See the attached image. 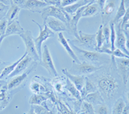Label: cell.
<instances>
[{"label":"cell","mask_w":129,"mask_h":114,"mask_svg":"<svg viewBox=\"0 0 129 114\" xmlns=\"http://www.w3.org/2000/svg\"><path fill=\"white\" fill-rule=\"evenodd\" d=\"M94 82L104 101H110L115 99L120 94L121 90V81L114 73L110 72L101 73L97 76Z\"/></svg>","instance_id":"6da1fadb"},{"label":"cell","mask_w":129,"mask_h":114,"mask_svg":"<svg viewBox=\"0 0 129 114\" xmlns=\"http://www.w3.org/2000/svg\"><path fill=\"white\" fill-rule=\"evenodd\" d=\"M71 47L74 51L78 53L81 57L87 61L88 63H91V64L96 66H103V64L109 63L110 61L109 59L107 58L104 55L98 52L85 50L74 44H72Z\"/></svg>","instance_id":"7a4b0ae2"},{"label":"cell","mask_w":129,"mask_h":114,"mask_svg":"<svg viewBox=\"0 0 129 114\" xmlns=\"http://www.w3.org/2000/svg\"><path fill=\"white\" fill-rule=\"evenodd\" d=\"M41 18L43 20V24L45 23L47 18L49 17H52V18L59 19L66 24L67 26L68 23L71 18L70 15L64 12V10L61 7L54 6V5H48L43 8L41 10Z\"/></svg>","instance_id":"3957f363"},{"label":"cell","mask_w":129,"mask_h":114,"mask_svg":"<svg viewBox=\"0 0 129 114\" xmlns=\"http://www.w3.org/2000/svg\"><path fill=\"white\" fill-rule=\"evenodd\" d=\"M103 66H96L87 61L76 63L73 61L72 67L70 70H68L71 73L78 75H89L96 72L102 69Z\"/></svg>","instance_id":"277c9868"},{"label":"cell","mask_w":129,"mask_h":114,"mask_svg":"<svg viewBox=\"0 0 129 114\" xmlns=\"http://www.w3.org/2000/svg\"><path fill=\"white\" fill-rule=\"evenodd\" d=\"M19 36L22 39L25 45V47H26L25 52L27 53L28 56H29L33 59V61H35L36 62L40 61L41 58L37 52L35 43H34V39L32 37L30 31L25 30L22 34L19 35Z\"/></svg>","instance_id":"5b68a950"},{"label":"cell","mask_w":129,"mask_h":114,"mask_svg":"<svg viewBox=\"0 0 129 114\" xmlns=\"http://www.w3.org/2000/svg\"><path fill=\"white\" fill-rule=\"evenodd\" d=\"M32 21L38 26L39 29H40L39 35L36 38L34 39V43H35V45L36 48L37 52H38L39 56H40V58H41V52H41V50H42L41 47H42L43 43L44 41H45L46 40H47L48 39H49V38L53 37L54 36L55 33L53 32V31H52L46 25H43L44 27L42 28V26H41V25H40L38 23H37L36 21L32 20Z\"/></svg>","instance_id":"8992f818"},{"label":"cell","mask_w":129,"mask_h":114,"mask_svg":"<svg viewBox=\"0 0 129 114\" xmlns=\"http://www.w3.org/2000/svg\"><path fill=\"white\" fill-rule=\"evenodd\" d=\"M40 64L43 67H44L48 71L50 75L53 76L54 78L58 76V73L55 67L51 54L48 49V47L47 45H45L43 47V52H41Z\"/></svg>","instance_id":"52a82bcc"},{"label":"cell","mask_w":129,"mask_h":114,"mask_svg":"<svg viewBox=\"0 0 129 114\" xmlns=\"http://www.w3.org/2000/svg\"><path fill=\"white\" fill-rule=\"evenodd\" d=\"M115 63L123 85L126 86L129 79V58H116Z\"/></svg>","instance_id":"ba28073f"},{"label":"cell","mask_w":129,"mask_h":114,"mask_svg":"<svg viewBox=\"0 0 129 114\" xmlns=\"http://www.w3.org/2000/svg\"><path fill=\"white\" fill-rule=\"evenodd\" d=\"M78 35H79L78 39H75L74 40L72 41L73 42L83 46V47H87L88 49V50H90V49L95 50V48H96V41H95L96 34H85L82 31H79Z\"/></svg>","instance_id":"9c48e42d"},{"label":"cell","mask_w":129,"mask_h":114,"mask_svg":"<svg viewBox=\"0 0 129 114\" xmlns=\"http://www.w3.org/2000/svg\"><path fill=\"white\" fill-rule=\"evenodd\" d=\"M37 65H38L37 62H35V63L32 64L31 67L27 69L25 72L12 78V79L8 83L7 85V88L8 90L15 89V88H18V86H20L26 80L28 75L36 70Z\"/></svg>","instance_id":"30bf717a"},{"label":"cell","mask_w":129,"mask_h":114,"mask_svg":"<svg viewBox=\"0 0 129 114\" xmlns=\"http://www.w3.org/2000/svg\"><path fill=\"white\" fill-rule=\"evenodd\" d=\"M115 28L116 32V48H119L123 53L129 56V52L126 48V37L123 29L121 28V21L115 24Z\"/></svg>","instance_id":"8fae6325"},{"label":"cell","mask_w":129,"mask_h":114,"mask_svg":"<svg viewBox=\"0 0 129 114\" xmlns=\"http://www.w3.org/2000/svg\"><path fill=\"white\" fill-rule=\"evenodd\" d=\"M86 5L80 8L77 11L76 13L73 15L72 18H71L70 21L68 23L67 27L68 29H69V32H71V34H72L76 37V39H78V37H79L78 30V25L80 19L82 18L83 11L85 9Z\"/></svg>","instance_id":"7c38bea8"},{"label":"cell","mask_w":129,"mask_h":114,"mask_svg":"<svg viewBox=\"0 0 129 114\" xmlns=\"http://www.w3.org/2000/svg\"><path fill=\"white\" fill-rule=\"evenodd\" d=\"M46 25L48 28H50L52 31L54 32H69V29L67 25L63 21L56 18L49 17L47 19L45 23L43 25Z\"/></svg>","instance_id":"4fadbf2b"},{"label":"cell","mask_w":129,"mask_h":114,"mask_svg":"<svg viewBox=\"0 0 129 114\" xmlns=\"http://www.w3.org/2000/svg\"><path fill=\"white\" fill-rule=\"evenodd\" d=\"M62 72L74 85V86L76 87V88L79 92L82 90L85 85V83H86V80L87 78V77H85V75H78L72 74V73H70L68 71V69L67 68L63 69Z\"/></svg>","instance_id":"5bb4252c"},{"label":"cell","mask_w":129,"mask_h":114,"mask_svg":"<svg viewBox=\"0 0 129 114\" xmlns=\"http://www.w3.org/2000/svg\"><path fill=\"white\" fill-rule=\"evenodd\" d=\"M58 41L59 42V43L61 45L62 47H63L64 50L67 53L68 55L72 58V59L74 61H75L76 63H79V62H81L80 60H79V59L78 58V56L76 55V54L75 53V52L72 49L71 45H70V44L68 42L67 40L64 36L63 32H59V33H58Z\"/></svg>","instance_id":"9a60e30c"},{"label":"cell","mask_w":129,"mask_h":114,"mask_svg":"<svg viewBox=\"0 0 129 114\" xmlns=\"http://www.w3.org/2000/svg\"><path fill=\"white\" fill-rule=\"evenodd\" d=\"M32 61H33V59L29 56H28V54H27L25 57H24L19 61V63L16 66V68L14 70L13 72L12 73H10L8 78H12L15 77V76L22 73L23 72H25V70L28 68V66H29V64H30V63Z\"/></svg>","instance_id":"2e32d148"},{"label":"cell","mask_w":129,"mask_h":114,"mask_svg":"<svg viewBox=\"0 0 129 114\" xmlns=\"http://www.w3.org/2000/svg\"><path fill=\"white\" fill-rule=\"evenodd\" d=\"M117 3V0H109L106 3L105 6L103 8V9L101 13L102 16V21H103V25L105 23V21L109 19L112 16V14L114 13L115 10L116 9V5Z\"/></svg>","instance_id":"e0dca14e"},{"label":"cell","mask_w":129,"mask_h":114,"mask_svg":"<svg viewBox=\"0 0 129 114\" xmlns=\"http://www.w3.org/2000/svg\"><path fill=\"white\" fill-rule=\"evenodd\" d=\"M49 5L47 4L44 1L41 0H26L25 3L24 9H28L30 10L31 12H39L40 10L41 12V10L43 8L48 6Z\"/></svg>","instance_id":"ac0fdd59"},{"label":"cell","mask_w":129,"mask_h":114,"mask_svg":"<svg viewBox=\"0 0 129 114\" xmlns=\"http://www.w3.org/2000/svg\"><path fill=\"white\" fill-rule=\"evenodd\" d=\"M25 31L21 25H20L18 20H14L12 22L8 23L7 28L5 34V38L9 35H20Z\"/></svg>","instance_id":"d6986e66"},{"label":"cell","mask_w":129,"mask_h":114,"mask_svg":"<svg viewBox=\"0 0 129 114\" xmlns=\"http://www.w3.org/2000/svg\"><path fill=\"white\" fill-rule=\"evenodd\" d=\"M89 3V0H79L78 2H76V3H74V4L73 5H71L70 6H67L65 7L61 8L64 10V12H67L68 14L74 15L76 13L77 11H78L80 8L85 6L86 5L88 4Z\"/></svg>","instance_id":"ffe728a7"},{"label":"cell","mask_w":129,"mask_h":114,"mask_svg":"<svg viewBox=\"0 0 129 114\" xmlns=\"http://www.w3.org/2000/svg\"><path fill=\"white\" fill-rule=\"evenodd\" d=\"M100 8L96 3H88L86 5L85 9L83 11L82 18H90L93 17L99 13Z\"/></svg>","instance_id":"44dd1931"},{"label":"cell","mask_w":129,"mask_h":114,"mask_svg":"<svg viewBox=\"0 0 129 114\" xmlns=\"http://www.w3.org/2000/svg\"><path fill=\"white\" fill-rule=\"evenodd\" d=\"M84 99H85L86 102H88L93 106L101 104V103H103L104 102L103 97L101 96V94L98 91L88 94L85 96Z\"/></svg>","instance_id":"7402d4cb"},{"label":"cell","mask_w":129,"mask_h":114,"mask_svg":"<svg viewBox=\"0 0 129 114\" xmlns=\"http://www.w3.org/2000/svg\"><path fill=\"white\" fill-rule=\"evenodd\" d=\"M96 91H98V88H97L95 84L94 83L92 80H90L87 78L85 86H84L82 90L80 92L81 95L82 99H84L87 95L96 92Z\"/></svg>","instance_id":"603a6c76"},{"label":"cell","mask_w":129,"mask_h":114,"mask_svg":"<svg viewBox=\"0 0 129 114\" xmlns=\"http://www.w3.org/2000/svg\"><path fill=\"white\" fill-rule=\"evenodd\" d=\"M26 55H27V53L25 52V54H24L23 55L20 57V58L18 59V60L16 61H15L14 63H12V64H10V65L5 66L4 68L3 69V70H2L1 73H0V80L3 79V78L9 77V75L13 72V71L15 70V68H16V66H17L18 63H19V61H20L24 57H25Z\"/></svg>","instance_id":"cb8c5ba5"},{"label":"cell","mask_w":129,"mask_h":114,"mask_svg":"<svg viewBox=\"0 0 129 114\" xmlns=\"http://www.w3.org/2000/svg\"><path fill=\"white\" fill-rule=\"evenodd\" d=\"M20 8L11 3L10 5V7H9V10L7 11V13L5 16V18L7 19L8 22L10 23L14 20H17L18 16H19V12H20Z\"/></svg>","instance_id":"d4e9b609"},{"label":"cell","mask_w":129,"mask_h":114,"mask_svg":"<svg viewBox=\"0 0 129 114\" xmlns=\"http://www.w3.org/2000/svg\"><path fill=\"white\" fill-rule=\"evenodd\" d=\"M125 12H126V5H125V0H120L119 7L117 9L114 18H113V19L111 21H112L114 24L120 21L121 20L122 18L123 17V16H124V14H125Z\"/></svg>","instance_id":"484cf974"},{"label":"cell","mask_w":129,"mask_h":114,"mask_svg":"<svg viewBox=\"0 0 129 114\" xmlns=\"http://www.w3.org/2000/svg\"><path fill=\"white\" fill-rule=\"evenodd\" d=\"M126 104L122 97H119L115 101L111 110V114H121Z\"/></svg>","instance_id":"4316f807"},{"label":"cell","mask_w":129,"mask_h":114,"mask_svg":"<svg viewBox=\"0 0 129 114\" xmlns=\"http://www.w3.org/2000/svg\"><path fill=\"white\" fill-rule=\"evenodd\" d=\"M64 87L71 93V95L74 97L76 99L78 100H80L82 99L80 92L77 89L76 87L74 86V85L67 78L66 79V83L64 85Z\"/></svg>","instance_id":"83f0119b"},{"label":"cell","mask_w":129,"mask_h":114,"mask_svg":"<svg viewBox=\"0 0 129 114\" xmlns=\"http://www.w3.org/2000/svg\"><path fill=\"white\" fill-rule=\"evenodd\" d=\"M103 34L104 37V45L102 47L110 48V28L109 23L103 25Z\"/></svg>","instance_id":"f1b7e54d"},{"label":"cell","mask_w":129,"mask_h":114,"mask_svg":"<svg viewBox=\"0 0 129 114\" xmlns=\"http://www.w3.org/2000/svg\"><path fill=\"white\" fill-rule=\"evenodd\" d=\"M47 100V97L41 94H32L29 99V103L31 105H41L43 102Z\"/></svg>","instance_id":"f546056e"},{"label":"cell","mask_w":129,"mask_h":114,"mask_svg":"<svg viewBox=\"0 0 129 114\" xmlns=\"http://www.w3.org/2000/svg\"><path fill=\"white\" fill-rule=\"evenodd\" d=\"M109 26L110 28V49L112 50H114L116 49V28H115V24L110 21L109 22Z\"/></svg>","instance_id":"4dcf8cb0"},{"label":"cell","mask_w":129,"mask_h":114,"mask_svg":"<svg viewBox=\"0 0 129 114\" xmlns=\"http://www.w3.org/2000/svg\"><path fill=\"white\" fill-rule=\"evenodd\" d=\"M95 41H96V48L95 49L101 48L104 45V37H103V24H101L100 25L98 31L96 33Z\"/></svg>","instance_id":"1f68e13d"},{"label":"cell","mask_w":129,"mask_h":114,"mask_svg":"<svg viewBox=\"0 0 129 114\" xmlns=\"http://www.w3.org/2000/svg\"><path fill=\"white\" fill-rule=\"evenodd\" d=\"M94 111L97 114H110V109L104 102L94 106Z\"/></svg>","instance_id":"d6a6232c"},{"label":"cell","mask_w":129,"mask_h":114,"mask_svg":"<svg viewBox=\"0 0 129 114\" xmlns=\"http://www.w3.org/2000/svg\"><path fill=\"white\" fill-rule=\"evenodd\" d=\"M30 89L34 94H41L42 91L45 90L44 87L38 82H31Z\"/></svg>","instance_id":"836d02e7"},{"label":"cell","mask_w":129,"mask_h":114,"mask_svg":"<svg viewBox=\"0 0 129 114\" xmlns=\"http://www.w3.org/2000/svg\"><path fill=\"white\" fill-rule=\"evenodd\" d=\"M8 23H9V22H8L7 19H6L5 17L0 20V32L2 33V35L4 37V38L5 34V32H6L7 28Z\"/></svg>","instance_id":"e575fe53"},{"label":"cell","mask_w":129,"mask_h":114,"mask_svg":"<svg viewBox=\"0 0 129 114\" xmlns=\"http://www.w3.org/2000/svg\"><path fill=\"white\" fill-rule=\"evenodd\" d=\"M9 7H10V5L0 3V20L5 17Z\"/></svg>","instance_id":"d590c367"},{"label":"cell","mask_w":129,"mask_h":114,"mask_svg":"<svg viewBox=\"0 0 129 114\" xmlns=\"http://www.w3.org/2000/svg\"><path fill=\"white\" fill-rule=\"evenodd\" d=\"M32 107L36 114H47L48 112L47 108L41 105H32Z\"/></svg>","instance_id":"8d00e7d4"},{"label":"cell","mask_w":129,"mask_h":114,"mask_svg":"<svg viewBox=\"0 0 129 114\" xmlns=\"http://www.w3.org/2000/svg\"><path fill=\"white\" fill-rule=\"evenodd\" d=\"M128 21H129V7H128L127 9H126V12H125V14L123 16V17L122 18L121 20V28H123L125 27V25L126 24H128Z\"/></svg>","instance_id":"74e56055"},{"label":"cell","mask_w":129,"mask_h":114,"mask_svg":"<svg viewBox=\"0 0 129 114\" xmlns=\"http://www.w3.org/2000/svg\"><path fill=\"white\" fill-rule=\"evenodd\" d=\"M26 2V0H10L11 3L18 6L20 9H24Z\"/></svg>","instance_id":"f35d334b"},{"label":"cell","mask_w":129,"mask_h":114,"mask_svg":"<svg viewBox=\"0 0 129 114\" xmlns=\"http://www.w3.org/2000/svg\"><path fill=\"white\" fill-rule=\"evenodd\" d=\"M79 0H61V2L60 7H65L70 6L71 5H73L78 2Z\"/></svg>","instance_id":"ab89813d"},{"label":"cell","mask_w":129,"mask_h":114,"mask_svg":"<svg viewBox=\"0 0 129 114\" xmlns=\"http://www.w3.org/2000/svg\"><path fill=\"white\" fill-rule=\"evenodd\" d=\"M123 31H124L125 37H126V48L129 52V29L123 28Z\"/></svg>","instance_id":"60d3db41"},{"label":"cell","mask_w":129,"mask_h":114,"mask_svg":"<svg viewBox=\"0 0 129 114\" xmlns=\"http://www.w3.org/2000/svg\"><path fill=\"white\" fill-rule=\"evenodd\" d=\"M95 3L98 5V6L99 7L100 9L101 10H102L103 9V8L105 6L106 3L107 2V0H96L95 1Z\"/></svg>","instance_id":"b9f144b4"},{"label":"cell","mask_w":129,"mask_h":114,"mask_svg":"<svg viewBox=\"0 0 129 114\" xmlns=\"http://www.w3.org/2000/svg\"><path fill=\"white\" fill-rule=\"evenodd\" d=\"M54 88H56V90L58 92H61L63 88V85L61 83H56V84L54 86Z\"/></svg>","instance_id":"7bdbcfd3"},{"label":"cell","mask_w":129,"mask_h":114,"mask_svg":"<svg viewBox=\"0 0 129 114\" xmlns=\"http://www.w3.org/2000/svg\"><path fill=\"white\" fill-rule=\"evenodd\" d=\"M121 114H129V105L126 104V106L125 107L123 111H122Z\"/></svg>","instance_id":"ee69618b"},{"label":"cell","mask_w":129,"mask_h":114,"mask_svg":"<svg viewBox=\"0 0 129 114\" xmlns=\"http://www.w3.org/2000/svg\"><path fill=\"white\" fill-rule=\"evenodd\" d=\"M125 98H126V101L128 102V104L129 105V89H127L125 92Z\"/></svg>","instance_id":"f6af8a7d"},{"label":"cell","mask_w":129,"mask_h":114,"mask_svg":"<svg viewBox=\"0 0 129 114\" xmlns=\"http://www.w3.org/2000/svg\"><path fill=\"white\" fill-rule=\"evenodd\" d=\"M0 3H4L5 5H10V4H11L10 0H0Z\"/></svg>","instance_id":"bcb514c9"},{"label":"cell","mask_w":129,"mask_h":114,"mask_svg":"<svg viewBox=\"0 0 129 114\" xmlns=\"http://www.w3.org/2000/svg\"><path fill=\"white\" fill-rule=\"evenodd\" d=\"M27 114H36V113L35 111H34V109H33V108H32V107L31 106L30 110L29 111H28Z\"/></svg>","instance_id":"7dc6e473"},{"label":"cell","mask_w":129,"mask_h":114,"mask_svg":"<svg viewBox=\"0 0 129 114\" xmlns=\"http://www.w3.org/2000/svg\"><path fill=\"white\" fill-rule=\"evenodd\" d=\"M5 63H3V64H0V73H1V72H2V71L3 70V69L4 68V67H3V64H4Z\"/></svg>","instance_id":"c3c4849f"},{"label":"cell","mask_w":129,"mask_h":114,"mask_svg":"<svg viewBox=\"0 0 129 114\" xmlns=\"http://www.w3.org/2000/svg\"><path fill=\"white\" fill-rule=\"evenodd\" d=\"M125 3L126 6L129 7V0H125Z\"/></svg>","instance_id":"681fc988"},{"label":"cell","mask_w":129,"mask_h":114,"mask_svg":"<svg viewBox=\"0 0 129 114\" xmlns=\"http://www.w3.org/2000/svg\"><path fill=\"white\" fill-rule=\"evenodd\" d=\"M123 28H128V29H129V24L128 23L126 24V25L125 26V27H124Z\"/></svg>","instance_id":"f907efd6"},{"label":"cell","mask_w":129,"mask_h":114,"mask_svg":"<svg viewBox=\"0 0 129 114\" xmlns=\"http://www.w3.org/2000/svg\"><path fill=\"white\" fill-rule=\"evenodd\" d=\"M90 3H95V1L96 0H89Z\"/></svg>","instance_id":"816d5d0a"},{"label":"cell","mask_w":129,"mask_h":114,"mask_svg":"<svg viewBox=\"0 0 129 114\" xmlns=\"http://www.w3.org/2000/svg\"><path fill=\"white\" fill-rule=\"evenodd\" d=\"M47 114H54L52 112V111H48V112H47Z\"/></svg>","instance_id":"f5cc1de1"},{"label":"cell","mask_w":129,"mask_h":114,"mask_svg":"<svg viewBox=\"0 0 129 114\" xmlns=\"http://www.w3.org/2000/svg\"><path fill=\"white\" fill-rule=\"evenodd\" d=\"M3 62L2 61V60H1V59H0V64H3Z\"/></svg>","instance_id":"db71d44e"},{"label":"cell","mask_w":129,"mask_h":114,"mask_svg":"<svg viewBox=\"0 0 129 114\" xmlns=\"http://www.w3.org/2000/svg\"><path fill=\"white\" fill-rule=\"evenodd\" d=\"M3 37V38H4V37H3V35H2V33H1V32H0V37ZM4 39H5V38H4Z\"/></svg>","instance_id":"11a10c76"},{"label":"cell","mask_w":129,"mask_h":114,"mask_svg":"<svg viewBox=\"0 0 129 114\" xmlns=\"http://www.w3.org/2000/svg\"><path fill=\"white\" fill-rule=\"evenodd\" d=\"M128 24H129V21H128Z\"/></svg>","instance_id":"9f6ffc18"},{"label":"cell","mask_w":129,"mask_h":114,"mask_svg":"<svg viewBox=\"0 0 129 114\" xmlns=\"http://www.w3.org/2000/svg\"><path fill=\"white\" fill-rule=\"evenodd\" d=\"M41 1H43V0H41Z\"/></svg>","instance_id":"6f0895ef"}]
</instances>
